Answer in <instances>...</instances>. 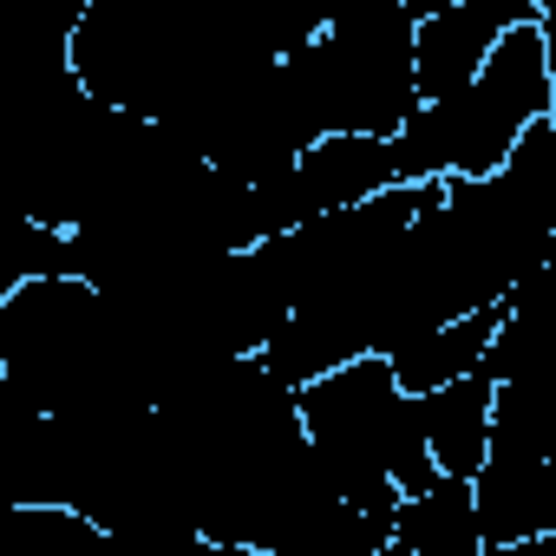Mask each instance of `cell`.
Here are the masks:
<instances>
[{"instance_id":"cell-2","label":"cell","mask_w":556,"mask_h":556,"mask_svg":"<svg viewBox=\"0 0 556 556\" xmlns=\"http://www.w3.org/2000/svg\"><path fill=\"white\" fill-rule=\"evenodd\" d=\"M491 393H497V380L484 367L413 393L419 400V445H426L432 471L471 478L484 465V445H491Z\"/></svg>"},{"instance_id":"cell-3","label":"cell","mask_w":556,"mask_h":556,"mask_svg":"<svg viewBox=\"0 0 556 556\" xmlns=\"http://www.w3.org/2000/svg\"><path fill=\"white\" fill-rule=\"evenodd\" d=\"M387 556H484L471 478L432 471L419 491H400L393 523H387Z\"/></svg>"},{"instance_id":"cell-1","label":"cell","mask_w":556,"mask_h":556,"mask_svg":"<svg viewBox=\"0 0 556 556\" xmlns=\"http://www.w3.org/2000/svg\"><path fill=\"white\" fill-rule=\"evenodd\" d=\"M556 112V21H523L491 40L478 73L439 99H419L393 131L400 177H484L510 157L523 125Z\"/></svg>"}]
</instances>
